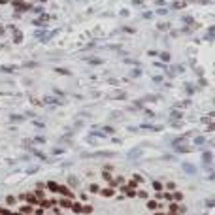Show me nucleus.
I'll return each mask as SVG.
<instances>
[{
  "mask_svg": "<svg viewBox=\"0 0 215 215\" xmlns=\"http://www.w3.org/2000/svg\"><path fill=\"white\" fill-rule=\"evenodd\" d=\"M59 190H60V195H64V196H68V198L74 196V193H70V189H66V187H59Z\"/></svg>",
  "mask_w": 215,
  "mask_h": 215,
  "instance_id": "1",
  "label": "nucleus"
},
{
  "mask_svg": "<svg viewBox=\"0 0 215 215\" xmlns=\"http://www.w3.org/2000/svg\"><path fill=\"white\" fill-rule=\"evenodd\" d=\"M72 209H74L76 213H81V209H83V208H81L79 204H74V206H72Z\"/></svg>",
  "mask_w": 215,
  "mask_h": 215,
  "instance_id": "2",
  "label": "nucleus"
},
{
  "mask_svg": "<svg viewBox=\"0 0 215 215\" xmlns=\"http://www.w3.org/2000/svg\"><path fill=\"white\" fill-rule=\"evenodd\" d=\"M102 195H104V196H111V195H113V190H111V189H104V190H102Z\"/></svg>",
  "mask_w": 215,
  "mask_h": 215,
  "instance_id": "3",
  "label": "nucleus"
},
{
  "mask_svg": "<svg viewBox=\"0 0 215 215\" xmlns=\"http://www.w3.org/2000/svg\"><path fill=\"white\" fill-rule=\"evenodd\" d=\"M60 206H62V208H72V204H70L68 200H62V202H60Z\"/></svg>",
  "mask_w": 215,
  "mask_h": 215,
  "instance_id": "4",
  "label": "nucleus"
},
{
  "mask_svg": "<svg viewBox=\"0 0 215 215\" xmlns=\"http://www.w3.org/2000/svg\"><path fill=\"white\" fill-rule=\"evenodd\" d=\"M29 202H30V204H36V202H38V200H36V198H34V196H32V195H29Z\"/></svg>",
  "mask_w": 215,
  "mask_h": 215,
  "instance_id": "5",
  "label": "nucleus"
},
{
  "mask_svg": "<svg viewBox=\"0 0 215 215\" xmlns=\"http://www.w3.org/2000/svg\"><path fill=\"white\" fill-rule=\"evenodd\" d=\"M23 211H25V213H30V211H32V208H30V206H25V208H23Z\"/></svg>",
  "mask_w": 215,
  "mask_h": 215,
  "instance_id": "6",
  "label": "nucleus"
},
{
  "mask_svg": "<svg viewBox=\"0 0 215 215\" xmlns=\"http://www.w3.org/2000/svg\"><path fill=\"white\" fill-rule=\"evenodd\" d=\"M49 189H53V190H59V187H57L55 183H49Z\"/></svg>",
  "mask_w": 215,
  "mask_h": 215,
  "instance_id": "7",
  "label": "nucleus"
},
{
  "mask_svg": "<svg viewBox=\"0 0 215 215\" xmlns=\"http://www.w3.org/2000/svg\"><path fill=\"white\" fill-rule=\"evenodd\" d=\"M13 215H21V213H13Z\"/></svg>",
  "mask_w": 215,
  "mask_h": 215,
  "instance_id": "8",
  "label": "nucleus"
}]
</instances>
